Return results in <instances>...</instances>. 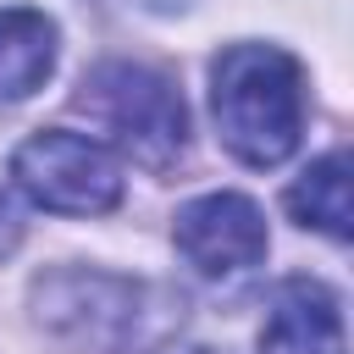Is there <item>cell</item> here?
I'll list each match as a JSON object with an SVG mask.
<instances>
[{
	"label": "cell",
	"mask_w": 354,
	"mask_h": 354,
	"mask_svg": "<svg viewBox=\"0 0 354 354\" xmlns=\"http://www.w3.org/2000/svg\"><path fill=\"white\" fill-rule=\"evenodd\" d=\"M288 216L299 227H315L326 238H348V155L332 149L315 166H304L288 188Z\"/></svg>",
	"instance_id": "7"
},
{
	"label": "cell",
	"mask_w": 354,
	"mask_h": 354,
	"mask_svg": "<svg viewBox=\"0 0 354 354\" xmlns=\"http://www.w3.org/2000/svg\"><path fill=\"white\" fill-rule=\"evenodd\" d=\"M83 105L105 122V133L149 171H166L188 144V111L171 77L138 61H105L83 83Z\"/></svg>",
	"instance_id": "2"
},
{
	"label": "cell",
	"mask_w": 354,
	"mask_h": 354,
	"mask_svg": "<svg viewBox=\"0 0 354 354\" xmlns=\"http://www.w3.org/2000/svg\"><path fill=\"white\" fill-rule=\"evenodd\" d=\"M171 243L183 249V260L199 277H232L266 260L271 238H266V216L249 194H199L177 210L171 221Z\"/></svg>",
	"instance_id": "4"
},
{
	"label": "cell",
	"mask_w": 354,
	"mask_h": 354,
	"mask_svg": "<svg viewBox=\"0 0 354 354\" xmlns=\"http://www.w3.org/2000/svg\"><path fill=\"white\" fill-rule=\"evenodd\" d=\"M11 183L55 216H105L122 205V160L72 127H44L17 144Z\"/></svg>",
	"instance_id": "3"
},
{
	"label": "cell",
	"mask_w": 354,
	"mask_h": 354,
	"mask_svg": "<svg viewBox=\"0 0 354 354\" xmlns=\"http://www.w3.org/2000/svg\"><path fill=\"white\" fill-rule=\"evenodd\" d=\"M210 111L243 166H282L304 133V66L277 44H227L210 61Z\"/></svg>",
	"instance_id": "1"
},
{
	"label": "cell",
	"mask_w": 354,
	"mask_h": 354,
	"mask_svg": "<svg viewBox=\"0 0 354 354\" xmlns=\"http://www.w3.org/2000/svg\"><path fill=\"white\" fill-rule=\"evenodd\" d=\"M260 354H343L337 293L315 277H288L277 288L271 321L260 332Z\"/></svg>",
	"instance_id": "5"
},
{
	"label": "cell",
	"mask_w": 354,
	"mask_h": 354,
	"mask_svg": "<svg viewBox=\"0 0 354 354\" xmlns=\"http://www.w3.org/2000/svg\"><path fill=\"white\" fill-rule=\"evenodd\" d=\"M55 72V22L33 6H0V105L28 100Z\"/></svg>",
	"instance_id": "6"
}]
</instances>
